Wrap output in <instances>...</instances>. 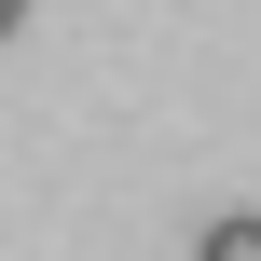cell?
<instances>
[{"instance_id": "1", "label": "cell", "mask_w": 261, "mask_h": 261, "mask_svg": "<svg viewBox=\"0 0 261 261\" xmlns=\"http://www.w3.org/2000/svg\"><path fill=\"white\" fill-rule=\"evenodd\" d=\"M193 261H261V220H206V248Z\"/></svg>"}, {"instance_id": "2", "label": "cell", "mask_w": 261, "mask_h": 261, "mask_svg": "<svg viewBox=\"0 0 261 261\" xmlns=\"http://www.w3.org/2000/svg\"><path fill=\"white\" fill-rule=\"evenodd\" d=\"M14 28H28V0H0V41H14Z\"/></svg>"}]
</instances>
